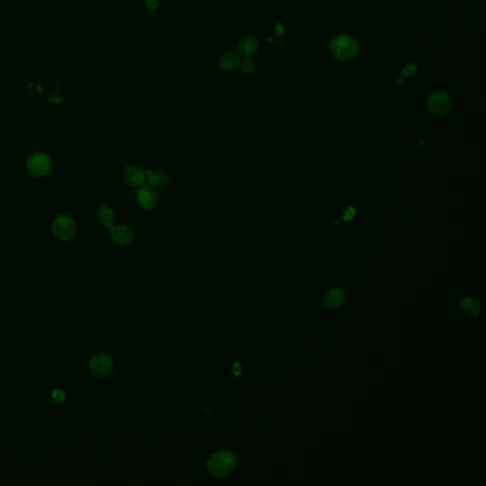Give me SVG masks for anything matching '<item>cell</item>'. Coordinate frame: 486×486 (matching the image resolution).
<instances>
[{"label":"cell","mask_w":486,"mask_h":486,"mask_svg":"<svg viewBox=\"0 0 486 486\" xmlns=\"http://www.w3.org/2000/svg\"><path fill=\"white\" fill-rule=\"evenodd\" d=\"M111 240L117 245H130L134 242V233L126 225L112 226L110 230Z\"/></svg>","instance_id":"cell-8"},{"label":"cell","mask_w":486,"mask_h":486,"mask_svg":"<svg viewBox=\"0 0 486 486\" xmlns=\"http://www.w3.org/2000/svg\"><path fill=\"white\" fill-rule=\"evenodd\" d=\"M27 168L35 177H44L51 169V160L46 153H34L27 161Z\"/></svg>","instance_id":"cell-4"},{"label":"cell","mask_w":486,"mask_h":486,"mask_svg":"<svg viewBox=\"0 0 486 486\" xmlns=\"http://www.w3.org/2000/svg\"><path fill=\"white\" fill-rule=\"evenodd\" d=\"M233 372L239 376L242 374V365L241 364H235V365L233 366Z\"/></svg>","instance_id":"cell-21"},{"label":"cell","mask_w":486,"mask_h":486,"mask_svg":"<svg viewBox=\"0 0 486 486\" xmlns=\"http://www.w3.org/2000/svg\"><path fill=\"white\" fill-rule=\"evenodd\" d=\"M276 30H277V32H278V34H279V35H282V34L284 33V27H283V25H277V26H276Z\"/></svg>","instance_id":"cell-22"},{"label":"cell","mask_w":486,"mask_h":486,"mask_svg":"<svg viewBox=\"0 0 486 486\" xmlns=\"http://www.w3.org/2000/svg\"><path fill=\"white\" fill-rule=\"evenodd\" d=\"M345 300V294L339 289H332L325 296V304L329 308L340 307Z\"/></svg>","instance_id":"cell-15"},{"label":"cell","mask_w":486,"mask_h":486,"mask_svg":"<svg viewBox=\"0 0 486 486\" xmlns=\"http://www.w3.org/2000/svg\"><path fill=\"white\" fill-rule=\"evenodd\" d=\"M136 200L138 204L147 211H151L158 205V195L151 186L139 188L136 193Z\"/></svg>","instance_id":"cell-7"},{"label":"cell","mask_w":486,"mask_h":486,"mask_svg":"<svg viewBox=\"0 0 486 486\" xmlns=\"http://www.w3.org/2000/svg\"><path fill=\"white\" fill-rule=\"evenodd\" d=\"M146 7L149 10H156V9H158L159 6H160L159 0H146Z\"/></svg>","instance_id":"cell-20"},{"label":"cell","mask_w":486,"mask_h":486,"mask_svg":"<svg viewBox=\"0 0 486 486\" xmlns=\"http://www.w3.org/2000/svg\"><path fill=\"white\" fill-rule=\"evenodd\" d=\"M237 466V459L228 451H218L212 454L207 461V469L209 473L217 477L224 478L231 474Z\"/></svg>","instance_id":"cell-1"},{"label":"cell","mask_w":486,"mask_h":486,"mask_svg":"<svg viewBox=\"0 0 486 486\" xmlns=\"http://www.w3.org/2000/svg\"><path fill=\"white\" fill-rule=\"evenodd\" d=\"M97 218L101 225L107 228H111L115 221V215L110 207L104 205L98 210Z\"/></svg>","instance_id":"cell-14"},{"label":"cell","mask_w":486,"mask_h":486,"mask_svg":"<svg viewBox=\"0 0 486 486\" xmlns=\"http://www.w3.org/2000/svg\"><path fill=\"white\" fill-rule=\"evenodd\" d=\"M416 72H417L416 65H414V64H408V65H406L404 68V70L402 71L401 74L404 77H409V76L415 74Z\"/></svg>","instance_id":"cell-18"},{"label":"cell","mask_w":486,"mask_h":486,"mask_svg":"<svg viewBox=\"0 0 486 486\" xmlns=\"http://www.w3.org/2000/svg\"><path fill=\"white\" fill-rule=\"evenodd\" d=\"M258 42L254 37H247L243 38L238 46V52L240 55L250 57L255 54L258 49Z\"/></svg>","instance_id":"cell-11"},{"label":"cell","mask_w":486,"mask_h":486,"mask_svg":"<svg viewBox=\"0 0 486 486\" xmlns=\"http://www.w3.org/2000/svg\"><path fill=\"white\" fill-rule=\"evenodd\" d=\"M240 65H241L240 55L235 52H228L224 54L219 60L220 68L226 72L235 71L236 69H238Z\"/></svg>","instance_id":"cell-13"},{"label":"cell","mask_w":486,"mask_h":486,"mask_svg":"<svg viewBox=\"0 0 486 486\" xmlns=\"http://www.w3.org/2000/svg\"><path fill=\"white\" fill-rule=\"evenodd\" d=\"M329 51L338 60H352L358 53V44L352 37L338 36L331 40Z\"/></svg>","instance_id":"cell-2"},{"label":"cell","mask_w":486,"mask_h":486,"mask_svg":"<svg viewBox=\"0 0 486 486\" xmlns=\"http://www.w3.org/2000/svg\"><path fill=\"white\" fill-rule=\"evenodd\" d=\"M453 106L452 98L446 91L438 90L427 99V108L435 116H445L449 113Z\"/></svg>","instance_id":"cell-3"},{"label":"cell","mask_w":486,"mask_h":486,"mask_svg":"<svg viewBox=\"0 0 486 486\" xmlns=\"http://www.w3.org/2000/svg\"><path fill=\"white\" fill-rule=\"evenodd\" d=\"M88 366L92 375L102 379L110 376L114 369L112 360L105 354H97L91 357Z\"/></svg>","instance_id":"cell-6"},{"label":"cell","mask_w":486,"mask_h":486,"mask_svg":"<svg viewBox=\"0 0 486 486\" xmlns=\"http://www.w3.org/2000/svg\"><path fill=\"white\" fill-rule=\"evenodd\" d=\"M242 70L245 73H253L255 70V63L250 58H245L242 63Z\"/></svg>","instance_id":"cell-16"},{"label":"cell","mask_w":486,"mask_h":486,"mask_svg":"<svg viewBox=\"0 0 486 486\" xmlns=\"http://www.w3.org/2000/svg\"><path fill=\"white\" fill-rule=\"evenodd\" d=\"M461 309L462 312L469 317H476L482 312L481 304L478 299L472 296H465L461 300Z\"/></svg>","instance_id":"cell-12"},{"label":"cell","mask_w":486,"mask_h":486,"mask_svg":"<svg viewBox=\"0 0 486 486\" xmlns=\"http://www.w3.org/2000/svg\"><path fill=\"white\" fill-rule=\"evenodd\" d=\"M146 177L149 185L153 188H162L168 184V175L162 170H146Z\"/></svg>","instance_id":"cell-10"},{"label":"cell","mask_w":486,"mask_h":486,"mask_svg":"<svg viewBox=\"0 0 486 486\" xmlns=\"http://www.w3.org/2000/svg\"><path fill=\"white\" fill-rule=\"evenodd\" d=\"M53 401L55 402L56 404L60 405V404H63L65 400H66V395H65V392L62 390V389H55L53 392H52V395H51Z\"/></svg>","instance_id":"cell-17"},{"label":"cell","mask_w":486,"mask_h":486,"mask_svg":"<svg viewBox=\"0 0 486 486\" xmlns=\"http://www.w3.org/2000/svg\"><path fill=\"white\" fill-rule=\"evenodd\" d=\"M355 216V210L353 207H349L346 209L345 213H344V217H343V219L345 221H349V220H352V219L354 218Z\"/></svg>","instance_id":"cell-19"},{"label":"cell","mask_w":486,"mask_h":486,"mask_svg":"<svg viewBox=\"0 0 486 486\" xmlns=\"http://www.w3.org/2000/svg\"><path fill=\"white\" fill-rule=\"evenodd\" d=\"M123 180L130 186H139L146 180V172L138 166L128 165L123 170Z\"/></svg>","instance_id":"cell-9"},{"label":"cell","mask_w":486,"mask_h":486,"mask_svg":"<svg viewBox=\"0 0 486 486\" xmlns=\"http://www.w3.org/2000/svg\"><path fill=\"white\" fill-rule=\"evenodd\" d=\"M52 232L62 242L71 241L76 232V224L69 216H58L52 223Z\"/></svg>","instance_id":"cell-5"},{"label":"cell","mask_w":486,"mask_h":486,"mask_svg":"<svg viewBox=\"0 0 486 486\" xmlns=\"http://www.w3.org/2000/svg\"><path fill=\"white\" fill-rule=\"evenodd\" d=\"M397 83H398V85H403V84L405 83V80H404V78H403V77H401V78H399V79L397 80Z\"/></svg>","instance_id":"cell-23"}]
</instances>
